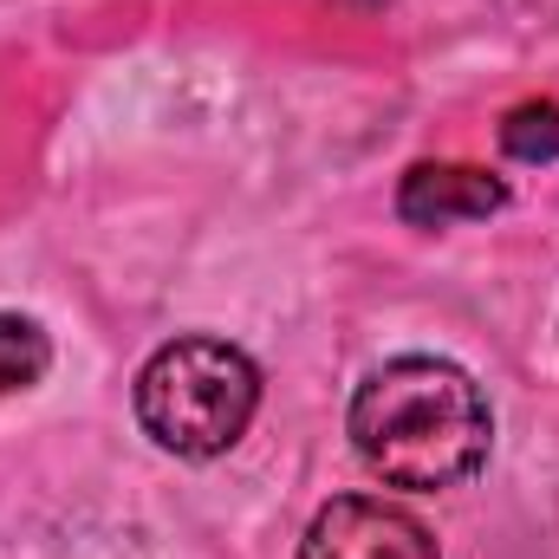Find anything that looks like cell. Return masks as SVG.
Returning a JSON list of instances; mask_svg holds the SVG:
<instances>
[{"label":"cell","instance_id":"1","mask_svg":"<svg viewBox=\"0 0 559 559\" xmlns=\"http://www.w3.org/2000/svg\"><path fill=\"white\" fill-rule=\"evenodd\" d=\"M352 449L391 488L442 495L462 488L495 442L481 384L449 358H391L352 397Z\"/></svg>","mask_w":559,"mask_h":559},{"label":"cell","instance_id":"2","mask_svg":"<svg viewBox=\"0 0 559 559\" xmlns=\"http://www.w3.org/2000/svg\"><path fill=\"white\" fill-rule=\"evenodd\" d=\"M261 411V365L228 338H169L138 371L143 436L182 462L228 455Z\"/></svg>","mask_w":559,"mask_h":559},{"label":"cell","instance_id":"3","mask_svg":"<svg viewBox=\"0 0 559 559\" xmlns=\"http://www.w3.org/2000/svg\"><path fill=\"white\" fill-rule=\"evenodd\" d=\"M299 559H442L417 514L378 495H338L312 514Z\"/></svg>","mask_w":559,"mask_h":559},{"label":"cell","instance_id":"4","mask_svg":"<svg viewBox=\"0 0 559 559\" xmlns=\"http://www.w3.org/2000/svg\"><path fill=\"white\" fill-rule=\"evenodd\" d=\"M508 209V182L475 169V163H417L397 182V215L411 228H455V222H488Z\"/></svg>","mask_w":559,"mask_h":559},{"label":"cell","instance_id":"5","mask_svg":"<svg viewBox=\"0 0 559 559\" xmlns=\"http://www.w3.org/2000/svg\"><path fill=\"white\" fill-rule=\"evenodd\" d=\"M46 371H52V338L33 319L0 312V404L20 397V391H33Z\"/></svg>","mask_w":559,"mask_h":559},{"label":"cell","instance_id":"6","mask_svg":"<svg viewBox=\"0 0 559 559\" xmlns=\"http://www.w3.org/2000/svg\"><path fill=\"white\" fill-rule=\"evenodd\" d=\"M501 150L514 163H554L559 156V105L554 98H527L501 118Z\"/></svg>","mask_w":559,"mask_h":559}]
</instances>
